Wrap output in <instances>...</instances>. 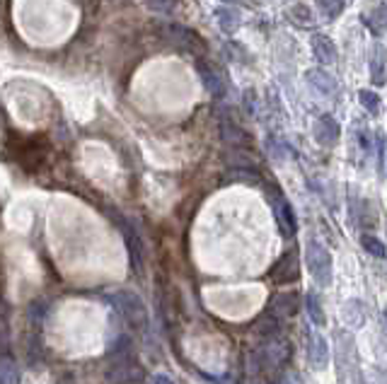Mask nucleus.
<instances>
[{"mask_svg":"<svg viewBox=\"0 0 387 384\" xmlns=\"http://www.w3.org/2000/svg\"><path fill=\"white\" fill-rule=\"evenodd\" d=\"M274 276L279 278V281H291V278L298 276V261H296V254H286L284 259H281V264L276 266Z\"/></svg>","mask_w":387,"mask_h":384,"instance_id":"7","label":"nucleus"},{"mask_svg":"<svg viewBox=\"0 0 387 384\" xmlns=\"http://www.w3.org/2000/svg\"><path fill=\"white\" fill-rule=\"evenodd\" d=\"M361 244H363V249L370 254V256H375V259H385V254H387V249H385V244L380 242L378 237H373V235H363L361 237Z\"/></svg>","mask_w":387,"mask_h":384,"instance_id":"11","label":"nucleus"},{"mask_svg":"<svg viewBox=\"0 0 387 384\" xmlns=\"http://www.w3.org/2000/svg\"><path fill=\"white\" fill-rule=\"evenodd\" d=\"M339 136H341V128H339V124H336L334 116H331V114L319 116L317 126H315V138H317L319 146H324V148L336 146Z\"/></svg>","mask_w":387,"mask_h":384,"instance_id":"3","label":"nucleus"},{"mask_svg":"<svg viewBox=\"0 0 387 384\" xmlns=\"http://www.w3.org/2000/svg\"><path fill=\"white\" fill-rule=\"evenodd\" d=\"M305 261L307 269L312 274L315 281L322 288L331 286V278H334V271H331V254L322 247L319 242H307L305 247Z\"/></svg>","mask_w":387,"mask_h":384,"instance_id":"1","label":"nucleus"},{"mask_svg":"<svg viewBox=\"0 0 387 384\" xmlns=\"http://www.w3.org/2000/svg\"><path fill=\"white\" fill-rule=\"evenodd\" d=\"M344 321L351 324L353 329L363 326V321H366V307H363L361 300H348L344 305Z\"/></svg>","mask_w":387,"mask_h":384,"instance_id":"6","label":"nucleus"},{"mask_svg":"<svg viewBox=\"0 0 387 384\" xmlns=\"http://www.w3.org/2000/svg\"><path fill=\"white\" fill-rule=\"evenodd\" d=\"M284 384H288V382H284Z\"/></svg>","mask_w":387,"mask_h":384,"instance_id":"15","label":"nucleus"},{"mask_svg":"<svg viewBox=\"0 0 387 384\" xmlns=\"http://www.w3.org/2000/svg\"><path fill=\"white\" fill-rule=\"evenodd\" d=\"M312 51L317 56L319 63L334 65L336 63V44L327 34H315L312 37Z\"/></svg>","mask_w":387,"mask_h":384,"instance_id":"5","label":"nucleus"},{"mask_svg":"<svg viewBox=\"0 0 387 384\" xmlns=\"http://www.w3.org/2000/svg\"><path fill=\"white\" fill-rule=\"evenodd\" d=\"M317 3H319L322 13L327 15L329 20L339 18V15L344 13V8H346V0H317Z\"/></svg>","mask_w":387,"mask_h":384,"instance_id":"13","label":"nucleus"},{"mask_svg":"<svg viewBox=\"0 0 387 384\" xmlns=\"http://www.w3.org/2000/svg\"><path fill=\"white\" fill-rule=\"evenodd\" d=\"M276 213H279V222H281V230L286 232V235H293L296 232V218H293L291 208L286 203H281L279 208H276Z\"/></svg>","mask_w":387,"mask_h":384,"instance_id":"12","label":"nucleus"},{"mask_svg":"<svg viewBox=\"0 0 387 384\" xmlns=\"http://www.w3.org/2000/svg\"><path fill=\"white\" fill-rule=\"evenodd\" d=\"M310 80L315 82V87H319L324 94H331V92H336V80L331 75H327L324 70H310L307 73Z\"/></svg>","mask_w":387,"mask_h":384,"instance_id":"8","label":"nucleus"},{"mask_svg":"<svg viewBox=\"0 0 387 384\" xmlns=\"http://www.w3.org/2000/svg\"><path fill=\"white\" fill-rule=\"evenodd\" d=\"M307 360H310V367H312V370H324V367L329 365L327 341H324V336H319V333H315V336L310 338Z\"/></svg>","mask_w":387,"mask_h":384,"instance_id":"4","label":"nucleus"},{"mask_svg":"<svg viewBox=\"0 0 387 384\" xmlns=\"http://www.w3.org/2000/svg\"><path fill=\"white\" fill-rule=\"evenodd\" d=\"M385 314H387V309H385Z\"/></svg>","mask_w":387,"mask_h":384,"instance_id":"16","label":"nucleus"},{"mask_svg":"<svg viewBox=\"0 0 387 384\" xmlns=\"http://www.w3.org/2000/svg\"><path fill=\"white\" fill-rule=\"evenodd\" d=\"M293 15H296V20L300 22L303 27H307L310 22H312V13H310V8H307V5H298V8L293 10Z\"/></svg>","mask_w":387,"mask_h":384,"instance_id":"14","label":"nucleus"},{"mask_svg":"<svg viewBox=\"0 0 387 384\" xmlns=\"http://www.w3.org/2000/svg\"><path fill=\"white\" fill-rule=\"evenodd\" d=\"M358 99H361V107L370 111L373 116H378L380 114V94L378 92H373V90H361L358 92Z\"/></svg>","mask_w":387,"mask_h":384,"instance_id":"10","label":"nucleus"},{"mask_svg":"<svg viewBox=\"0 0 387 384\" xmlns=\"http://www.w3.org/2000/svg\"><path fill=\"white\" fill-rule=\"evenodd\" d=\"M368 73H370V82H373L375 87H383L387 82V51L383 44H373V49H370Z\"/></svg>","mask_w":387,"mask_h":384,"instance_id":"2","label":"nucleus"},{"mask_svg":"<svg viewBox=\"0 0 387 384\" xmlns=\"http://www.w3.org/2000/svg\"><path fill=\"white\" fill-rule=\"evenodd\" d=\"M305 307H307L310 319H312L317 326H324V309H322V305H319V297H317V295H315V293H307Z\"/></svg>","mask_w":387,"mask_h":384,"instance_id":"9","label":"nucleus"}]
</instances>
